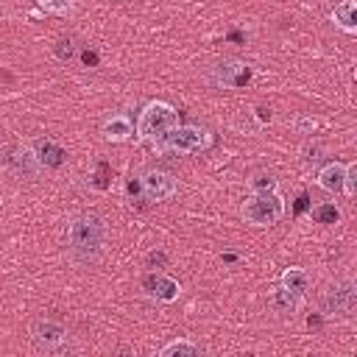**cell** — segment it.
Wrapping results in <instances>:
<instances>
[{"mask_svg": "<svg viewBox=\"0 0 357 357\" xmlns=\"http://www.w3.org/2000/svg\"><path fill=\"white\" fill-rule=\"evenodd\" d=\"M139 187H142V195L151 201V204H159V201H167L178 192V178L170 173V170H162V167H148L142 176H139Z\"/></svg>", "mask_w": 357, "mask_h": 357, "instance_id": "6", "label": "cell"}, {"mask_svg": "<svg viewBox=\"0 0 357 357\" xmlns=\"http://www.w3.org/2000/svg\"><path fill=\"white\" fill-rule=\"evenodd\" d=\"M148 290H151V296H153L156 301H162V304H173V301L181 296L178 282L170 279V276H165V273H153V276L148 279Z\"/></svg>", "mask_w": 357, "mask_h": 357, "instance_id": "12", "label": "cell"}, {"mask_svg": "<svg viewBox=\"0 0 357 357\" xmlns=\"http://www.w3.org/2000/svg\"><path fill=\"white\" fill-rule=\"evenodd\" d=\"M254 78V67L243 59H220L215 67H212V84L220 86V89H240L245 84H251Z\"/></svg>", "mask_w": 357, "mask_h": 357, "instance_id": "5", "label": "cell"}, {"mask_svg": "<svg viewBox=\"0 0 357 357\" xmlns=\"http://www.w3.org/2000/svg\"><path fill=\"white\" fill-rule=\"evenodd\" d=\"M301 304H304V296H298V293H293V290H287V287H282V284H276V287L268 290V307H271L273 312H279V315L298 312Z\"/></svg>", "mask_w": 357, "mask_h": 357, "instance_id": "10", "label": "cell"}, {"mask_svg": "<svg viewBox=\"0 0 357 357\" xmlns=\"http://www.w3.org/2000/svg\"><path fill=\"white\" fill-rule=\"evenodd\" d=\"M100 137L106 142H128L134 137V123L128 114L117 112V114H109L103 123H100Z\"/></svg>", "mask_w": 357, "mask_h": 357, "instance_id": "9", "label": "cell"}, {"mask_svg": "<svg viewBox=\"0 0 357 357\" xmlns=\"http://www.w3.org/2000/svg\"><path fill=\"white\" fill-rule=\"evenodd\" d=\"M287 212V204L282 198L279 190H271V192H248V198L243 201L240 206V215L248 226L254 229H268L273 223H279Z\"/></svg>", "mask_w": 357, "mask_h": 357, "instance_id": "3", "label": "cell"}, {"mask_svg": "<svg viewBox=\"0 0 357 357\" xmlns=\"http://www.w3.org/2000/svg\"><path fill=\"white\" fill-rule=\"evenodd\" d=\"M343 173H346V162H337V159H332V162H326L324 167H318V173H315V184L321 187V190H326V192H340L343 190Z\"/></svg>", "mask_w": 357, "mask_h": 357, "instance_id": "11", "label": "cell"}, {"mask_svg": "<svg viewBox=\"0 0 357 357\" xmlns=\"http://www.w3.org/2000/svg\"><path fill=\"white\" fill-rule=\"evenodd\" d=\"M31 343H33V349L36 351H56V349H61L64 346V340H67V329H64V324H59V321H53V318H36L33 324H31Z\"/></svg>", "mask_w": 357, "mask_h": 357, "instance_id": "7", "label": "cell"}, {"mask_svg": "<svg viewBox=\"0 0 357 357\" xmlns=\"http://www.w3.org/2000/svg\"><path fill=\"white\" fill-rule=\"evenodd\" d=\"M271 190H279V178L268 170H259L248 178V192H271Z\"/></svg>", "mask_w": 357, "mask_h": 357, "instance_id": "18", "label": "cell"}, {"mask_svg": "<svg viewBox=\"0 0 357 357\" xmlns=\"http://www.w3.org/2000/svg\"><path fill=\"white\" fill-rule=\"evenodd\" d=\"M329 20L335 22V28H340L343 33H357V3L354 0H340L332 11Z\"/></svg>", "mask_w": 357, "mask_h": 357, "instance_id": "13", "label": "cell"}, {"mask_svg": "<svg viewBox=\"0 0 357 357\" xmlns=\"http://www.w3.org/2000/svg\"><path fill=\"white\" fill-rule=\"evenodd\" d=\"M212 145V131L201 128V126H176L173 131H167L162 139L151 142V148L156 153H178V156H190V153H201Z\"/></svg>", "mask_w": 357, "mask_h": 357, "instance_id": "4", "label": "cell"}, {"mask_svg": "<svg viewBox=\"0 0 357 357\" xmlns=\"http://www.w3.org/2000/svg\"><path fill=\"white\" fill-rule=\"evenodd\" d=\"M178 126V112L173 103L167 100H151L142 106L139 117H137V126H134V134L137 139L142 142H156L162 139L167 131H173Z\"/></svg>", "mask_w": 357, "mask_h": 357, "instance_id": "2", "label": "cell"}, {"mask_svg": "<svg viewBox=\"0 0 357 357\" xmlns=\"http://www.w3.org/2000/svg\"><path fill=\"white\" fill-rule=\"evenodd\" d=\"M279 284L287 287V290H293V293H298V296H307V290H310V284H312V276H310L304 268L293 265V268H284V271H282Z\"/></svg>", "mask_w": 357, "mask_h": 357, "instance_id": "15", "label": "cell"}, {"mask_svg": "<svg viewBox=\"0 0 357 357\" xmlns=\"http://www.w3.org/2000/svg\"><path fill=\"white\" fill-rule=\"evenodd\" d=\"M36 6L47 14H56V17H70L73 8H75V0H36Z\"/></svg>", "mask_w": 357, "mask_h": 357, "instance_id": "19", "label": "cell"}, {"mask_svg": "<svg viewBox=\"0 0 357 357\" xmlns=\"http://www.w3.org/2000/svg\"><path fill=\"white\" fill-rule=\"evenodd\" d=\"M310 215H312L315 223H324V226H335V223H340V218H343V212H340V206H337L335 201L315 204V206L310 209Z\"/></svg>", "mask_w": 357, "mask_h": 357, "instance_id": "16", "label": "cell"}, {"mask_svg": "<svg viewBox=\"0 0 357 357\" xmlns=\"http://www.w3.org/2000/svg\"><path fill=\"white\" fill-rule=\"evenodd\" d=\"M346 198H354L357 192V162H346V173H343V190Z\"/></svg>", "mask_w": 357, "mask_h": 357, "instance_id": "20", "label": "cell"}, {"mask_svg": "<svg viewBox=\"0 0 357 357\" xmlns=\"http://www.w3.org/2000/svg\"><path fill=\"white\" fill-rule=\"evenodd\" d=\"M106 243V220L98 209H78L67 220V251L75 262H95Z\"/></svg>", "mask_w": 357, "mask_h": 357, "instance_id": "1", "label": "cell"}, {"mask_svg": "<svg viewBox=\"0 0 357 357\" xmlns=\"http://www.w3.org/2000/svg\"><path fill=\"white\" fill-rule=\"evenodd\" d=\"M31 153L36 156V162L39 165H45V167H59L61 162H64V148L59 145V142H53V139H36L33 145H31Z\"/></svg>", "mask_w": 357, "mask_h": 357, "instance_id": "14", "label": "cell"}, {"mask_svg": "<svg viewBox=\"0 0 357 357\" xmlns=\"http://www.w3.org/2000/svg\"><path fill=\"white\" fill-rule=\"evenodd\" d=\"M0 201H3V198H0Z\"/></svg>", "mask_w": 357, "mask_h": 357, "instance_id": "21", "label": "cell"}, {"mask_svg": "<svg viewBox=\"0 0 357 357\" xmlns=\"http://www.w3.org/2000/svg\"><path fill=\"white\" fill-rule=\"evenodd\" d=\"M354 304H357V290H354V279H343L337 284H332L324 296V310L326 315H340V318H349L354 312Z\"/></svg>", "mask_w": 357, "mask_h": 357, "instance_id": "8", "label": "cell"}, {"mask_svg": "<svg viewBox=\"0 0 357 357\" xmlns=\"http://www.w3.org/2000/svg\"><path fill=\"white\" fill-rule=\"evenodd\" d=\"M201 349L190 340V337H176V340H170V343H165L162 349H159V357H192V354H198Z\"/></svg>", "mask_w": 357, "mask_h": 357, "instance_id": "17", "label": "cell"}]
</instances>
